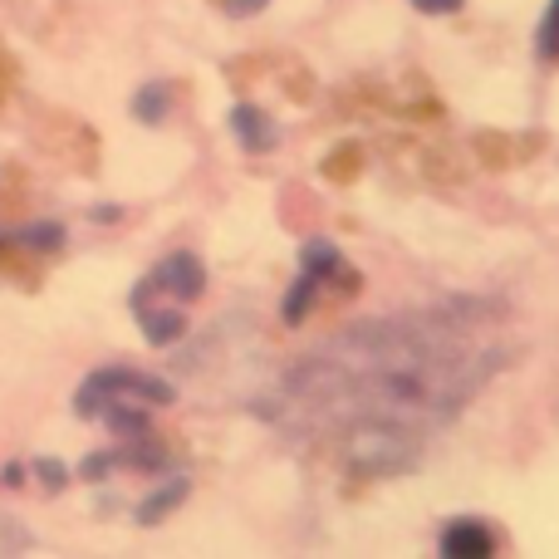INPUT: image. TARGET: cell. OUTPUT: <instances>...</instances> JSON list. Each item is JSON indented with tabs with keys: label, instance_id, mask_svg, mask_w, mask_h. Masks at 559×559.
I'll return each mask as SVG.
<instances>
[{
	"label": "cell",
	"instance_id": "1",
	"mask_svg": "<svg viewBox=\"0 0 559 559\" xmlns=\"http://www.w3.org/2000/svg\"><path fill=\"white\" fill-rule=\"evenodd\" d=\"M511 348L501 305L447 299L334 334L265 393L261 417L344 472L393 476L462 417L506 368Z\"/></svg>",
	"mask_w": 559,
	"mask_h": 559
},
{
	"label": "cell",
	"instance_id": "2",
	"mask_svg": "<svg viewBox=\"0 0 559 559\" xmlns=\"http://www.w3.org/2000/svg\"><path fill=\"white\" fill-rule=\"evenodd\" d=\"M167 403H173V383H163L153 373H138V368H98L74 397L79 417L104 423L128 447L147 442V413Z\"/></svg>",
	"mask_w": 559,
	"mask_h": 559
},
{
	"label": "cell",
	"instance_id": "3",
	"mask_svg": "<svg viewBox=\"0 0 559 559\" xmlns=\"http://www.w3.org/2000/svg\"><path fill=\"white\" fill-rule=\"evenodd\" d=\"M202 289H206V271L192 251L167 255V261H157L153 271L138 280L133 314H138V324H143L147 344H157V348L177 344L187 329V305H192Z\"/></svg>",
	"mask_w": 559,
	"mask_h": 559
},
{
	"label": "cell",
	"instance_id": "4",
	"mask_svg": "<svg viewBox=\"0 0 559 559\" xmlns=\"http://www.w3.org/2000/svg\"><path fill=\"white\" fill-rule=\"evenodd\" d=\"M344 271H348V265H344V255H338L334 246H329V241H309L305 255H299L295 285H289L285 305H280L285 324H299V319L309 314V305H314V295L324 289V280H334V275H344Z\"/></svg>",
	"mask_w": 559,
	"mask_h": 559
},
{
	"label": "cell",
	"instance_id": "5",
	"mask_svg": "<svg viewBox=\"0 0 559 559\" xmlns=\"http://www.w3.org/2000/svg\"><path fill=\"white\" fill-rule=\"evenodd\" d=\"M496 550V535L481 521H456L442 531V555L447 559H486Z\"/></svg>",
	"mask_w": 559,
	"mask_h": 559
},
{
	"label": "cell",
	"instance_id": "6",
	"mask_svg": "<svg viewBox=\"0 0 559 559\" xmlns=\"http://www.w3.org/2000/svg\"><path fill=\"white\" fill-rule=\"evenodd\" d=\"M231 123H236V138H241L251 153H271V147H275V128H271V118H265L261 108L241 104V108L231 114Z\"/></svg>",
	"mask_w": 559,
	"mask_h": 559
},
{
	"label": "cell",
	"instance_id": "7",
	"mask_svg": "<svg viewBox=\"0 0 559 559\" xmlns=\"http://www.w3.org/2000/svg\"><path fill=\"white\" fill-rule=\"evenodd\" d=\"M59 241H64L59 226H35V231H25V236H0V246H35V251H55Z\"/></svg>",
	"mask_w": 559,
	"mask_h": 559
},
{
	"label": "cell",
	"instance_id": "8",
	"mask_svg": "<svg viewBox=\"0 0 559 559\" xmlns=\"http://www.w3.org/2000/svg\"><path fill=\"white\" fill-rule=\"evenodd\" d=\"M535 49H540L545 59H559V0H550V10H545L540 35H535Z\"/></svg>",
	"mask_w": 559,
	"mask_h": 559
},
{
	"label": "cell",
	"instance_id": "9",
	"mask_svg": "<svg viewBox=\"0 0 559 559\" xmlns=\"http://www.w3.org/2000/svg\"><path fill=\"white\" fill-rule=\"evenodd\" d=\"M163 104H167V84H147L143 94L133 98V114L147 118V123H157V118H163Z\"/></svg>",
	"mask_w": 559,
	"mask_h": 559
},
{
	"label": "cell",
	"instance_id": "10",
	"mask_svg": "<svg viewBox=\"0 0 559 559\" xmlns=\"http://www.w3.org/2000/svg\"><path fill=\"white\" fill-rule=\"evenodd\" d=\"M216 5H222L226 15H251V10H261L265 0H216Z\"/></svg>",
	"mask_w": 559,
	"mask_h": 559
},
{
	"label": "cell",
	"instance_id": "11",
	"mask_svg": "<svg viewBox=\"0 0 559 559\" xmlns=\"http://www.w3.org/2000/svg\"><path fill=\"white\" fill-rule=\"evenodd\" d=\"M417 10H427V15H447V10H456L462 0H413Z\"/></svg>",
	"mask_w": 559,
	"mask_h": 559
}]
</instances>
